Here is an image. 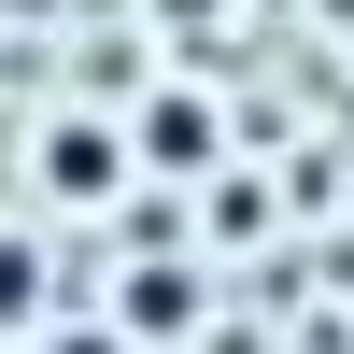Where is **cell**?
<instances>
[{"mask_svg": "<svg viewBox=\"0 0 354 354\" xmlns=\"http://www.w3.org/2000/svg\"><path fill=\"white\" fill-rule=\"evenodd\" d=\"M113 185H128V142H113V128H85V113H71V128L43 142V198H113Z\"/></svg>", "mask_w": 354, "mask_h": 354, "instance_id": "obj_3", "label": "cell"}, {"mask_svg": "<svg viewBox=\"0 0 354 354\" xmlns=\"http://www.w3.org/2000/svg\"><path fill=\"white\" fill-rule=\"evenodd\" d=\"M28 270H43V255H28V241H0V326L28 312Z\"/></svg>", "mask_w": 354, "mask_h": 354, "instance_id": "obj_4", "label": "cell"}, {"mask_svg": "<svg viewBox=\"0 0 354 354\" xmlns=\"http://www.w3.org/2000/svg\"><path fill=\"white\" fill-rule=\"evenodd\" d=\"M198 298H213V283H198L185 255H142V283H128V298H113V312H128V326H113V340H170V326H198Z\"/></svg>", "mask_w": 354, "mask_h": 354, "instance_id": "obj_2", "label": "cell"}, {"mask_svg": "<svg viewBox=\"0 0 354 354\" xmlns=\"http://www.w3.org/2000/svg\"><path fill=\"white\" fill-rule=\"evenodd\" d=\"M128 156L156 170V185H213V156H227V128H213V100H142V128H128Z\"/></svg>", "mask_w": 354, "mask_h": 354, "instance_id": "obj_1", "label": "cell"}, {"mask_svg": "<svg viewBox=\"0 0 354 354\" xmlns=\"http://www.w3.org/2000/svg\"><path fill=\"white\" fill-rule=\"evenodd\" d=\"M57 354H128V340H113V326H57Z\"/></svg>", "mask_w": 354, "mask_h": 354, "instance_id": "obj_5", "label": "cell"}]
</instances>
